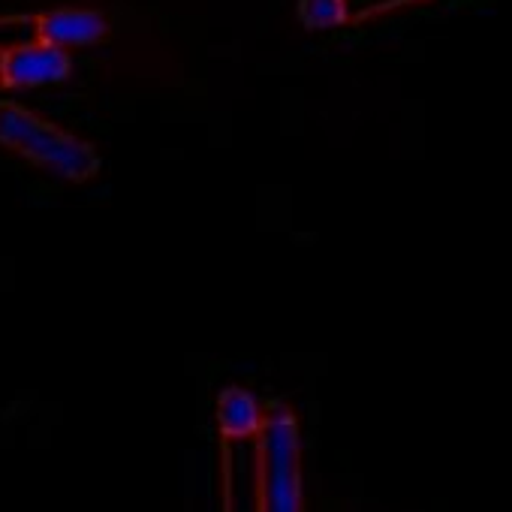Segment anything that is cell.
<instances>
[{"instance_id":"obj_7","label":"cell","mask_w":512,"mask_h":512,"mask_svg":"<svg viewBox=\"0 0 512 512\" xmlns=\"http://www.w3.org/2000/svg\"><path fill=\"white\" fill-rule=\"evenodd\" d=\"M428 4H431V0H428Z\"/></svg>"},{"instance_id":"obj_6","label":"cell","mask_w":512,"mask_h":512,"mask_svg":"<svg viewBox=\"0 0 512 512\" xmlns=\"http://www.w3.org/2000/svg\"><path fill=\"white\" fill-rule=\"evenodd\" d=\"M353 0H299L296 19L305 31H338L353 25Z\"/></svg>"},{"instance_id":"obj_5","label":"cell","mask_w":512,"mask_h":512,"mask_svg":"<svg viewBox=\"0 0 512 512\" xmlns=\"http://www.w3.org/2000/svg\"><path fill=\"white\" fill-rule=\"evenodd\" d=\"M214 422H217V434H220L223 446L244 443V440L260 437L263 422H266V407L250 389L226 386V389L217 392Z\"/></svg>"},{"instance_id":"obj_4","label":"cell","mask_w":512,"mask_h":512,"mask_svg":"<svg viewBox=\"0 0 512 512\" xmlns=\"http://www.w3.org/2000/svg\"><path fill=\"white\" fill-rule=\"evenodd\" d=\"M31 37L40 43H52L61 49H88L100 46L112 25L103 13L97 10H82V7H58V10H43L31 13Z\"/></svg>"},{"instance_id":"obj_2","label":"cell","mask_w":512,"mask_h":512,"mask_svg":"<svg viewBox=\"0 0 512 512\" xmlns=\"http://www.w3.org/2000/svg\"><path fill=\"white\" fill-rule=\"evenodd\" d=\"M260 512H305L302 434L296 410L284 401L266 407L260 431Z\"/></svg>"},{"instance_id":"obj_1","label":"cell","mask_w":512,"mask_h":512,"mask_svg":"<svg viewBox=\"0 0 512 512\" xmlns=\"http://www.w3.org/2000/svg\"><path fill=\"white\" fill-rule=\"evenodd\" d=\"M0 148L70 184H85L103 169V157L88 139L16 100H0Z\"/></svg>"},{"instance_id":"obj_3","label":"cell","mask_w":512,"mask_h":512,"mask_svg":"<svg viewBox=\"0 0 512 512\" xmlns=\"http://www.w3.org/2000/svg\"><path fill=\"white\" fill-rule=\"evenodd\" d=\"M76 70L73 52L25 40L13 46H0V91H28V88H49L64 85Z\"/></svg>"}]
</instances>
